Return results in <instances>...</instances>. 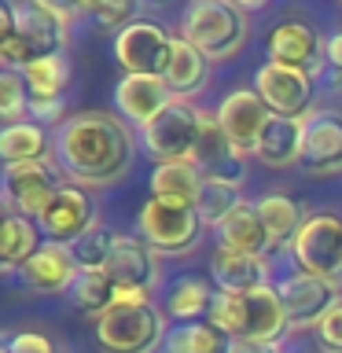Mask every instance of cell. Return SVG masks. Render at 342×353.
Segmentation results:
<instances>
[{"label":"cell","mask_w":342,"mask_h":353,"mask_svg":"<svg viewBox=\"0 0 342 353\" xmlns=\"http://www.w3.org/2000/svg\"><path fill=\"white\" fill-rule=\"evenodd\" d=\"M52 159L70 184L107 188L132 170L137 137L125 118L107 110H81L59 125Z\"/></svg>","instance_id":"cell-1"},{"label":"cell","mask_w":342,"mask_h":353,"mask_svg":"<svg viewBox=\"0 0 342 353\" xmlns=\"http://www.w3.org/2000/svg\"><path fill=\"white\" fill-rule=\"evenodd\" d=\"M210 320L225 331L228 339H247V342H280L291 331L287 309L280 302V291L258 287L247 294H217Z\"/></svg>","instance_id":"cell-2"},{"label":"cell","mask_w":342,"mask_h":353,"mask_svg":"<svg viewBox=\"0 0 342 353\" xmlns=\"http://www.w3.org/2000/svg\"><path fill=\"white\" fill-rule=\"evenodd\" d=\"M247 33H250L247 11L239 4H228V0H195V4L184 8L181 19V37L195 44L210 63L232 59L247 44Z\"/></svg>","instance_id":"cell-3"},{"label":"cell","mask_w":342,"mask_h":353,"mask_svg":"<svg viewBox=\"0 0 342 353\" xmlns=\"http://www.w3.org/2000/svg\"><path fill=\"white\" fill-rule=\"evenodd\" d=\"M203 217L192 203H170V199L148 195L137 214V236L154 254H192L203 239Z\"/></svg>","instance_id":"cell-4"},{"label":"cell","mask_w":342,"mask_h":353,"mask_svg":"<svg viewBox=\"0 0 342 353\" xmlns=\"http://www.w3.org/2000/svg\"><path fill=\"white\" fill-rule=\"evenodd\" d=\"M96 339L107 353H154L165 339V316L151 302L114 305L96 320Z\"/></svg>","instance_id":"cell-5"},{"label":"cell","mask_w":342,"mask_h":353,"mask_svg":"<svg viewBox=\"0 0 342 353\" xmlns=\"http://www.w3.org/2000/svg\"><path fill=\"white\" fill-rule=\"evenodd\" d=\"M199 114L188 99H173L151 125L140 129V148L159 162H192L199 143Z\"/></svg>","instance_id":"cell-6"},{"label":"cell","mask_w":342,"mask_h":353,"mask_svg":"<svg viewBox=\"0 0 342 353\" xmlns=\"http://www.w3.org/2000/svg\"><path fill=\"white\" fill-rule=\"evenodd\" d=\"M103 272L118 287V305L151 302V291L159 283V254L140 236H118L114 254H110Z\"/></svg>","instance_id":"cell-7"},{"label":"cell","mask_w":342,"mask_h":353,"mask_svg":"<svg viewBox=\"0 0 342 353\" xmlns=\"http://www.w3.org/2000/svg\"><path fill=\"white\" fill-rule=\"evenodd\" d=\"M173 55V33L159 19H137L114 37V59L125 74L165 77Z\"/></svg>","instance_id":"cell-8"},{"label":"cell","mask_w":342,"mask_h":353,"mask_svg":"<svg viewBox=\"0 0 342 353\" xmlns=\"http://www.w3.org/2000/svg\"><path fill=\"white\" fill-rule=\"evenodd\" d=\"M291 254H294L298 272L339 283V276H342V217H335V214L305 217Z\"/></svg>","instance_id":"cell-9"},{"label":"cell","mask_w":342,"mask_h":353,"mask_svg":"<svg viewBox=\"0 0 342 353\" xmlns=\"http://www.w3.org/2000/svg\"><path fill=\"white\" fill-rule=\"evenodd\" d=\"M70 8L52 4V0H22L15 4V33L26 41L33 59L63 55L66 37H70Z\"/></svg>","instance_id":"cell-10"},{"label":"cell","mask_w":342,"mask_h":353,"mask_svg":"<svg viewBox=\"0 0 342 353\" xmlns=\"http://www.w3.org/2000/svg\"><path fill=\"white\" fill-rule=\"evenodd\" d=\"M254 92L265 99V107L280 118H309L313 114V74L291 70L280 63H261L254 70Z\"/></svg>","instance_id":"cell-11"},{"label":"cell","mask_w":342,"mask_h":353,"mask_svg":"<svg viewBox=\"0 0 342 353\" xmlns=\"http://www.w3.org/2000/svg\"><path fill=\"white\" fill-rule=\"evenodd\" d=\"M59 165L55 162H26V165H4V206L11 214L37 221L48 203L59 195Z\"/></svg>","instance_id":"cell-12"},{"label":"cell","mask_w":342,"mask_h":353,"mask_svg":"<svg viewBox=\"0 0 342 353\" xmlns=\"http://www.w3.org/2000/svg\"><path fill=\"white\" fill-rule=\"evenodd\" d=\"M280 302L287 309V320L291 327H316L320 320L331 313V305L342 302V291L335 280H320V276H309V272H287L280 283Z\"/></svg>","instance_id":"cell-13"},{"label":"cell","mask_w":342,"mask_h":353,"mask_svg":"<svg viewBox=\"0 0 342 353\" xmlns=\"http://www.w3.org/2000/svg\"><path fill=\"white\" fill-rule=\"evenodd\" d=\"M37 225H41V232H44V239H48V243L74 247L88 228L99 225V221H96V203H92V195H88V188L66 181L59 188V195L48 203V210L37 217Z\"/></svg>","instance_id":"cell-14"},{"label":"cell","mask_w":342,"mask_h":353,"mask_svg":"<svg viewBox=\"0 0 342 353\" xmlns=\"http://www.w3.org/2000/svg\"><path fill=\"white\" fill-rule=\"evenodd\" d=\"M298 170L309 176H335L342 173V110L320 107L305 118L302 159Z\"/></svg>","instance_id":"cell-15"},{"label":"cell","mask_w":342,"mask_h":353,"mask_svg":"<svg viewBox=\"0 0 342 353\" xmlns=\"http://www.w3.org/2000/svg\"><path fill=\"white\" fill-rule=\"evenodd\" d=\"M269 63L291 66L302 74H316L328 63V41H320V33L302 19H283L269 30Z\"/></svg>","instance_id":"cell-16"},{"label":"cell","mask_w":342,"mask_h":353,"mask_svg":"<svg viewBox=\"0 0 342 353\" xmlns=\"http://www.w3.org/2000/svg\"><path fill=\"white\" fill-rule=\"evenodd\" d=\"M269 118H272V110L265 107V99L254 88H232L217 107L221 129H225V137L232 140V148L243 159L258 151V140H261L265 125H269Z\"/></svg>","instance_id":"cell-17"},{"label":"cell","mask_w":342,"mask_h":353,"mask_svg":"<svg viewBox=\"0 0 342 353\" xmlns=\"http://www.w3.org/2000/svg\"><path fill=\"white\" fill-rule=\"evenodd\" d=\"M173 88L165 85V77H148V74H125L114 88L118 114L132 121V125H151L165 107L173 103Z\"/></svg>","instance_id":"cell-18"},{"label":"cell","mask_w":342,"mask_h":353,"mask_svg":"<svg viewBox=\"0 0 342 353\" xmlns=\"http://www.w3.org/2000/svg\"><path fill=\"white\" fill-rule=\"evenodd\" d=\"M192 162L203 170V176H225V181H243V154H236L232 140L225 137L217 121V110H203L199 114V143Z\"/></svg>","instance_id":"cell-19"},{"label":"cell","mask_w":342,"mask_h":353,"mask_svg":"<svg viewBox=\"0 0 342 353\" xmlns=\"http://www.w3.org/2000/svg\"><path fill=\"white\" fill-rule=\"evenodd\" d=\"M77 261L70 247H59V243H44V247L33 254V258L19 269L22 283L30 291H41V294H66L77 280Z\"/></svg>","instance_id":"cell-20"},{"label":"cell","mask_w":342,"mask_h":353,"mask_svg":"<svg viewBox=\"0 0 342 353\" xmlns=\"http://www.w3.org/2000/svg\"><path fill=\"white\" fill-rule=\"evenodd\" d=\"M210 280H214L217 294H247L258 287H269V265H265V258L217 247L214 261H210Z\"/></svg>","instance_id":"cell-21"},{"label":"cell","mask_w":342,"mask_h":353,"mask_svg":"<svg viewBox=\"0 0 342 353\" xmlns=\"http://www.w3.org/2000/svg\"><path fill=\"white\" fill-rule=\"evenodd\" d=\"M217 232V247L221 250H236V254H250V258H265L272 250L269 228L258 214V203H243L228 221H221L214 228Z\"/></svg>","instance_id":"cell-22"},{"label":"cell","mask_w":342,"mask_h":353,"mask_svg":"<svg viewBox=\"0 0 342 353\" xmlns=\"http://www.w3.org/2000/svg\"><path fill=\"white\" fill-rule=\"evenodd\" d=\"M302 137H305V118H280V114H272L254 154H258L265 165H272V170L298 165V159H302Z\"/></svg>","instance_id":"cell-23"},{"label":"cell","mask_w":342,"mask_h":353,"mask_svg":"<svg viewBox=\"0 0 342 353\" xmlns=\"http://www.w3.org/2000/svg\"><path fill=\"white\" fill-rule=\"evenodd\" d=\"M48 154H55V137H48V129L37 121H19V125L0 129V159L4 165H26V162H48Z\"/></svg>","instance_id":"cell-24"},{"label":"cell","mask_w":342,"mask_h":353,"mask_svg":"<svg viewBox=\"0 0 342 353\" xmlns=\"http://www.w3.org/2000/svg\"><path fill=\"white\" fill-rule=\"evenodd\" d=\"M44 243L48 239H44V232L33 217L4 210V221H0V261H4L8 272H19Z\"/></svg>","instance_id":"cell-25"},{"label":"cell","mask_w":342,"mask_h":353,"mask_svg":"<svg viewBox=\"0 0 342 353\" xmlns=\"http://www.w3.org/2000/svg\"><path fill=\"white\" fill-rule=\"evenodd\" d=\"M214 302L217 294L203 276H181L165 294V316H173L177 324H199V320H210Z\"/></svg>","instance_id":"cell-26"},{"label":"cell","mask_w":342,"mask_h":353,"mask_svg":"<svg viewBox=\"0 0 342 353\" xmlns=\"http://www.w3.org/2000/svg\"><path fill=\"white\" fill-rule=\"evenodd\" d=\"M206 70H210V59L195 44H188L181 33L173 37V55H170V66H165V85L173 88L177 99H188L195 96L199 88L206 85Z\"/></svg>","instance_id":"cell-27"},{"label":"cell","mask_w":342,"mask_h":353,"mask_svg":"<svg viewBox=\"0 0 342 353\" xmlns=\"http://www.w3.org/2000/svg\"><path fill=\"white\" fill-rule=\"evenodd\" d=\"M258 214L269 228V239H272V250H283V247H294L298 232H302L305 217H302V206L294 203L291 195H261L258 199Z\"/></svg>","instance_id":"cell-28"},{"label":"cell","mask_w":342,"mask_h":353,"mask_svg":"<svg viewBox=\"0 0 342 353\" xmlns=\"http://www.w3.org/2000/svg\"><path fill=\"white\" fill-rule=\"evenodd\" d=\"M203 170L195 162H159L151 173V195L154 199H170V203H192L199 199L203 188Z\"/></svg>","instance_id":"cell-29"},{"label":"cell","mask_w":342,"mask_h":353,"mask_svg":"<svg viewBox=\"0 0 342 353\" xmlns=\"http://www.w3.org/2000/svg\"><path fill=\"white\" fill-rule=\"evenodd\" d=\"M162 353H232V339L214 324V320L177 324V327L165 331Z\"/></svg>","instance_id":"cell-30"},{"label":"cell","mask_w":342,"mask_h":353,"mask_svg":"<svg viewBox=\"0 0 342 353\" xmlns=\"http://www.w3.org/2000/svg\"><path fill=\"white\" fill-rule=\"evenodd\" d=\"M243 203H247V199H243L236 181H225V176H206L203 188H199L195 210H199V217H203L206 228H217L221 221H228Z\"/></svg>","instance_id":"cell-31"},{"label":"cell","mask_w":342,"mask_h":353,"mask_svg":"<svg viewBox=\"0 0 342 353\" xmlns=\"http://www.w3.org/2000/svg\"><path fill=\"white\" fill-rule=\"evenodd\" d=\"M66 298L74 302L77 313L99 320L103 313H110V309L118 305V287L110 283L107 272H77V280H74L70 291H66Z\"/></svg>","instance_id":"cell-32"},{"label":"cell","mask_w":342,"mask_h":353,"mask_svg":"<svg viewBox=\"0 0 342 353\" xmlns=\"http://www.w3.org/2000/svg\"><path fill=\"white\" fill-rule=\"evenodd\" d=\"M22 81H26L30 96L33 99H59L63 88H66V77H70V70H66V59L63 55H48V59H33L30 66H22Z\"/></svg>","instance_id":"cell-33"},{"label":"cell","mask_w":342,"mask_h":353,"mask_svg":"<svg viewBox=\"0 0 342 353\" xmlns=\"http://www.w3.org/2000/svg\"><path fill=\"white\" fill-rule=\"evenodd\" d=\"M114 243H118V236H114L107 225H92V228H88L85 236L70 247L77 269H81V272H103L107 261H110V254H114Z\"/></svg>","instance_id":"cell-34"},{"label":"cell","mask_w":342,"mask_h":353,"mask_svg":"<svg viewBox=\"0 0 342 353\" xmlns=\"http://www.w3.org/2000/svg\"><path fill=\"white\" fill-rule=\"evenodd\" d=\"M30 114V88L19 70H0V118L4 125H19Z\"/></svg>","instance_id":"cell-35"},{"label":"cell","mask_w":342,"mask_h":353,"mask_svg":"<svg viewBox=\"0 0 342 353\" xmlns=\"http://www.w3.org/2000/svg\"><path fill=\"white\" fill-rule=\"evenodd\" d=\"M81 15H88L96 22L99 30H125L137 22V4H129V0H85V4H77Z\"/></svg>","instance_id":"cell-36"},{"label":"cell","mask_w":342,"mask_h":353,"mask_svg":"<svg viewBox=\"0 0 342 353\" xmlns=\"http://www.w3.org/2000/svg\"><path fill=\"white\" fill-rule=\"evenodd\" d=\"M316 339L324 353H342V302L331 305V313L316 324Z\"/></svg>","instance_id":"cell-37"},{"label":"cell","mask_w":342,"mask_h":353,"mask_svg":"<svg viewBox=\"0 0 342 353\" xmlns=\"http://www.w3.org/2000/svg\"><path fill=\"white\" fill-rule=\"evenodd\" d=\"M4 353H55L52 339L41 335V331H15L4 342Z\"/></svg>","instance_id":"cell-38"},{"label":"cell","mask_w":342,"mask_h":353,"mask_svg":"<svg viewBox=\"0 0 342 353\" xmlns=\"http://www.w3.org/2000/svg\"><path fill=\"white\" fill-rule=\"evenodd\" d=\"M66 114V99H33L30 96V118L37 121V125H63Z\"/></svg>","instance_id":"cell-39"},{"label":"cell","mask_w":342,"mask_h":353,"mask_svg":"<svg viewBox=\"0 0 342 353\" xmlns=\"http://www.w3.org/2000/svg\"><path fill=\"white\" fill-rule=\"evenodd\" d=\"M232 353H283L280 342H247V339H232Z\"/></svg>","instance_id":"cell-40"},{"label":"cell","mask_w":342,"mask_h":353,"mask_svg":"<svg viewBox=\"0 0 342 353\" xmlns=\"http://www.w3.org/2000/svg\"><path fill=\"white\" fill-rule=\"evenodd\" d=\"M328 66H331V70H339V74H342V30H339V33H331V37H328Z\"/></svg>","instance_id":"cell-41"},{"label":"cell","mask_w":342,"mask_h":353,"mask_svg":"<svg viewBox=\"0 0 342 353\" xmlns=\"http://www.w3.org/2000/svg\"><path fill=\"white\" fill-rule=\"evenodd\" d=\"M11 33H15V4L0 0V41H8Z\"/></svg>","instance_id":"cell-42"}]
</instances>
